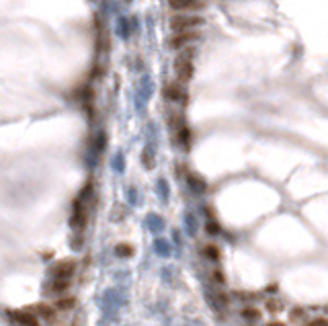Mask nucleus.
Masks as SVG:
<instances>
[{"label": "nucleus", "mask_w": 328, "mask_h": 326, "mask_svg": "<svg viewBox=\"0 0 328 326\" xmlns=\"http://www.w3.org/2000/svg\"><path fill=\"white\" fill-rule=\"evenodd\" d=\"M76 306V300L72 296H64V298H58L56 300V310H62V312H68V310H72V308Z\"/></svg>", "instance_id": "9d476101"}, {"label": "nucleus", "mask_w": 328, "mask_h": 326, "mask_svg": "<svg viewBox=\"0 0 328 326\" xmlns=\"http://www.w3.org/2000/svg\"><path fill=\"white\" fill-rule=\"evenodd\" d=\"M115 254H117V256H131V254H133V246H131V244H117Z\"/></svg>", "instance_id": "ddd939ff"}, {"label": "nucleus", "mask_w": 328, "mask_h": 326, "mask_svg": "<svg viewBox=\"0 0 328 326\" xmlns=\"http://www.w3.org/2000/svg\"><path fill=\"white\" fill-rule=\"evenodd\" d=\"M205 230H207V234H219V224L212 217V219L205 224Z\"/></svg>", "instance_id": "2eb2a0df"}, {"label": "nucleus", "mask_w": 328, "mask_h": 326, "mask_svg": "<svg viewBox=\"0 0 328 326\" xmlns=\"http://www.w3.org/2000/svg\"><path fill=\"white\" fill-rule=\"evenodd\" d=\"M203 25V19L197 14H175L170 19V27L175 33H181V31H191L195 27H201Z\"/></svg>", "instance_id": "7ed1b4c3"}, {"label": "nucleus", "mask_w": 328, "mask_h": 326, "mask_svg": "<svg viewBox=\"0 0 328 326\" xmlns=\"http://www.w3.org/2000/svg\"><path fill=\"white\" fill-rule=\"evenodd\" d=\"M242 316H244L246 320H258V318H261V312H258L256 308H244V310H242Z\"/></svg>", "instance_id": "4468645a"}, {"label": "nucleus", "mask_w": 328, "mask_h": 326, "mask_svg": "<svg viewBox=\"0 0 328 326\" xmlns=\"http://www.w3.org/2000/svg\"><path fill=\"white\" fill-rule=\"evenodd\" d=\"M168 4L175 10H195L203 6L201 0H168Z\"/></svg>", "instance_id": "6e6552de"}, {"label": "nucleus", "mask_w": 328, "mask_h": 326, "mask_svg": "<svg viewBox=\"0 0 328 326\" xmlns=\"http://www.w3.org/2000/svg\"><path fill=\"white\" fill-rule=\"evenodd\" d=\"M29 326H41V324H39V320H37V322H33V324H29Z\"/></svg>", "instance_id": "5701e85b"}, {"label": "nucleus", "mask_w": 328, "mask_h": 326, "mask_svg": "<svg viewBox=\"0 0 328 326\" xmlns=\"http://www.w3.org/2000/svg\"><path fill=\"white\" fill-rule=\"evenodd\" d=\"M189 185H191V189L193 191H199V193H203L205 189H207V185H205V181L201 179V177H197V175H189Z\"/></svg>", "instance_id": "9b49d317"}, {"label": "nucleus", "mask_w": 328, "mask_h": 326, "mask_svg": "<svg viewBox=\"0 0 328 326\" xmlns=\"http://www.w3.org/2000/svg\"><path fill=\"white\" fill-rule=\"evenodd\" d=\"M76 271V263L74 261H62V263H56L54 267L49 269L51 277L54 279H70Z\"/></svg>", "instance_id": "423d86ee"}, {"label": "nucleus", "mask_w": 328, "mask_h": 326, "mask_svg": "<svg viewBox=\"0 0 328 326\" xmlns=\"http://www.w3.org/2000/svg\"><path fill=\"white\" fill-rule=\"evenodd\" d=\"M164 97L170 103H185L187 101V93L183 89V84H177V82L166 84V87H164Z\"/></svg>", "instance_id": "0eeeda50"}, {"label": "nucleus", "mask_w": 328, "mask_h": 326, "mask_svg": "<svg viewBox=\"0 0 328 326\" xmlns=\"http://www.w3.org/2000/svg\"><path fill=\"white\" fill-rule=\"evenodd\" d=\"M119 29H121V37H127V35H129V31L125 29V19L119 21Z\"/></svg>", "instance_id": "aec40b11"}, {"label": "nucleus", "mask_w": 328, "mask_h": 326, "mask_svg": "<svg viewBox=\"0 0 328 326\" xmlns=\"http://www.w3.org/2000/svg\"><path fill=\"white\" fill-rule=\"evenodd\" d=\"M214 279H216V283H223L226 279H223V275H221V271H214Z\"/></svg>", "instance_id": "412c9836"}, {"label": "nucleus", "mask_w": 328, "mask_h": 326, "mask_svg": "<svg viewBox=\"0 0 328 326\" xmlns=\"http://www.w3.org/2000/svg\"><path fill=\"white\" fill-rule=\"evenodd\" d=\"M267 308L271 312H277V310H281V308H283V304L277 302V300H267Z\"/></svg>", "instance_id": "f3484780"}, {"label": "nucleus", "mask_w": 328, "mask_h": 326, "mask_svg": "<svg viewBox=\"0 0 328 326\" xmlns=\"http://www.w3.org/2000/svg\"><path fill=\"white\" fill-rule=\"evenodd\" d=\"M199 39V33L195 31H181V33H175V35L170 37V47L172 49H183L187 45H191Z\"/></svg>", "instance_id": "39448f33"}, {"label": "nucleus", "mask_w": 328, "mask_h": 326, "mask_svg": "<svg viewBox=\"0 0 328 326\" xmlns=\"http://www.w3.org/2000/svg\"><path fill=\"white\" fill-rule=\"evenodd\" d=\"M142 162L146 164V168H152V166H154V158H152L150 150H144V154H142Z\"/></svg>", "instance_id": "dca6fc26"}, {"label": "nucleus", "mask_w": 328, "mask_h": 326, "mask_svg": "<svg viewBox=\"0 0 328 326\" xmlns=\"http://www.w3.org/2000/svg\"><path fill=\"white\" fill-rule=\"evenodd\" d=\"M269 326H285V324H283V322H271Z\"/></svg>", "instance_id": "4be33fe9"}, {"label": "nucleus", "mask_w": 328, "mask_h": 326, "mask_svg": "<svg viewBox=\"0 0 328 326\" xmlns=\"http://www.w3.org/2000/svg\"><path fill=\"white\" fill-rule=\"evenodd\" d=\"M203 254L207 256V259H212V261H218V259H219V250H218V246H214V244L203 246Z\"/></svg>", "instance_id": "f8f14e48"}, {"label": "nucleus", "mask_w": 328, "mask_h": 326, "mask_svg": "<svg viewBox=\"0 0 328 326\" xmlns=\"http://www.w3.org/2000/svg\"><path fill=\"white\" fill-rule=\"evenodd\" d=\"M306 326H328V320H326V318H316V320H312V322H308Z\"/></svg>", "instance_id": "a211bd4d"}, {"label": "nucleus", "mask_w": 328, "mask_h": 326, "mask_svg": "<svg viewBox=\"0 0 328 326\" xmlns=\"http://www.w3.org/2000/svg\"><path fill=\"white\" fill-rule=\"evenodd\" d=\"M68 287H70V279H51L49 285H47V294L62 298V294H64Z\"/></svg>", "instance_id": "1a4fd4ad"}, {"label": "nucleus", "mask_w": 328, "mask_h": 326, "mask_svg": "<svg viewBox=\"0 0 328 326\" xmlns=\"http://www.w3.org/2000/svg\"><path fill=\"white\" fill-rule=\"evenodd\" d=\"M27 312L33 314L37 320L41 318V320H45V322H51V320L56 318V308H54V306H49V304H45V302H39V304L29 306V308H27Z\"/></svg>", "instance_id": "20e7f679"}, {"label": "nucleus", "mask_w": 328, "mask_h": 326, "mask_svg": "<svg viewBox=\"0 0 328 326\" xmlns=\"http://www.w3.org/2000/svg\"><path fill=\"white\" fill-rule=\"evenodd\" d=\"M93 205H95V189L93 185L89 183L82 191L76 195L74 199V208H72V219H70V224L72 228L76 230H82L86 226V221H89V214L93 210Z\"/></svg>", "instance_id": "f257e3e1"}, {"label": "nucleus", "mask_w": 328, "mask_h": 326, "mask_svg": "<svg viewBox=\"0 0 328 326\" xmlns=\"http://www.w3.org/2000/svg\"><path fill=\"white\" fill-rule=\"evenodd\" d=\"M193 56H195V51L193 49H187V51H183V54L175 60V72H177L179 82H189V80L193 78V72H195Z\"/></svg>", "instance_id": "f03ea898"}, {"label": "nucleus", "mask_w": 328, "mask_h": 326, "mask_svg": "<svg viewBox=\"0 0 328 326\" xmlns=\"http://www.w3.org/2000/svg\"><path fill=\"white\" fill-rule=\"evenodd\" d=\"M300 318H304V310H302V308H296V310H291V320H293V322L300 320Z\"/></svg>", "instance_id": "6ab92c4d"}]
</instances>
